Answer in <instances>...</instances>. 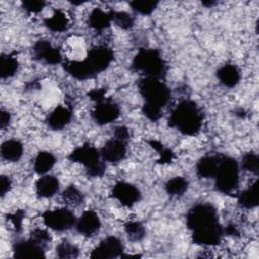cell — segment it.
<instances>
[{
  "mask_svg": "<svg viewBox=\"0 0 259 259\" xmlns=\"http://www.w3.org/2000/svg\"><path fill=\"white\" fill-rule=\"evenodd\" d=\"M186 226L191 231L192 242L201 246H217L224 236L217 209L209 203H197L186 214Z\"/></svg>",
  "mask_w": 259,
  "mask_h": 259,
  "instance_id": "obj_1",
  "label": "cell"
},
{
  "mask_svg": "<svg viewBox=\"0 0 259 259\" xmlns=\"http://www.w3.org/2000/svg\"><path fill=\"white\" fill-rule=\"evenodd\" d=\"M169 125L186 136L196 135L202 125V113L197 104L184 99L176 104L169 117Z\"/></svg>",
  "mask_w": 259,
  "mask_h": 259,
  "instance_id": "obj_2",
  "label": "cell"
},
{
  "mask_svg": "<svg viewBox=\"0 0 259 259\" xmlns=\"http://www.w3.org/2000/svg\"><path fill=\"white\" fill-rule=\"evenodd\" d=\"M132 69L145 77L162 79L167 72V64L157 49L142 48L134 57Z\"/></svg>",
  "mask_w": 259,
  "mask_h": 259,
  "instance_id": "obj_3",
  "label": "cell"
},
{
  "mask_svg": "<svg viewBox=\"0 0 259 259\" xmlns=\"http://www.w3.org/2000/svg\"><path fill=\"white\" fill-rule=\"evenodd\" d=\"M71 162L79 163L86 169L88 176L100 177L105 172V164L98 151L90 144H84L74 149L68 156Z\"/></svg>",
  "mask_w": 259,
  "mask_h": 259,
  "instance_id": "obj_4",
  "label": "cell"
},
{
  "mask_svg": "<svg viewBox=\"0 0 259 259\" xmlns=\"http://www.w3.org/2000/svg\"><path fill=\"white\" fill-rule=\"evenodd\" d=\"M214 187L218 191L230 194L239 185L238 162L229 156L220 155L219 167L214 175Z\"/></svg>",
  "mask_w": 259,
  "mask_h": 259,
  "instance_id": "obj_5",
  "label": "cell"
},
{
  "mask_svg": "<svg viewBox=\"0 0 259 259\" xmlns=\"http://www.w3.org/2000/svg\"><path fill=\"white\" fill-rule=\"evenodd\" d=\"M138 88L146 104L163 108L171 98L169 87L160 79L144 77L139 81Z\"/></svg>",
  "mask_w": 259,
  "mask_h": 259,
  "instance_id": "obj_6",
  "label": "cell"
},
{
  "mask_svg": "<svg viewBox=\"0 0 259 259\" xmlns=\"http://www.w3.org/2000/svg\"><path fill=\"white\" fill-rule=\"evenodd\" d=\"M75 214L66 207L46 210L42 213V222L49 228L57 232H64L76 224Z\"/></svg>",
  "mask_w": 259,
  "mask_h": 259,
  "instance_id": "obj_7",
  "label": "cell"
},
{
  "mask_svg": "<svg viewBox=\"0 0 259 259\" xmlns=\"http://www.w3.org/2000/svg\"><path fill=\"white\" fill-rule=\"evenodd\" d=\"M113 52L105 46H96L90 49L84 59L91 70L97 75L106 70L113 61Z\"/></svg>",
  "mask_w": 259,
  "mask_h": 259,
  "instance_id": "obj_8",
  "label": "cell"
},
{
  "mask_svg": "<svg viewBox=\"0 0 259 259\" xmlns=\"http://www.w3.org/2000/svg\"><path fill=\"white\" fill-rule=\"evenodd\" d=\"M120 115L119 106L111 99H104L97 102L91 112L92 119L99 125L108 124L116 120Z\"/></svg>",
  "mask_w": 259,
  "mask_h": 259,
  "instance_id": "obj_9",
  "label": "cell"
},
{
  "mask_svg": "<svg viewBox=\"0 0 259 259\" xmlns=\"http://www.w3.org/2000/svg\"><path fill=\"white\" fill-rule=\"evenodd\" d=\"M123 245L122 242L114 236H108L103 239L99 245L94 248L90 254V258L93 259H109V258H117L121 257L123 253Z\"/></svg>",
  "mask_w": 259,
  "mask_h": 259,
  "instance_id": "obj_10",
  "label": "cell"
},
{
  "mask_svg": "<svg viewBox=\"0 0 259 259\" xmlns=\"http://www.w3.org/2000/svg\"><path fill=\"white\" fill-rule=\"evenodd\" d=\"M111 195L120 204L124 206H133L141 199V191L132 183L125 181L116 182L111 190Z\"/></svg>",
  "mask_w": 259,
  "mask_h": 259,
  "instance_id": "obj_11",
  "label": "cell"
},
{
  "mask_svg": "<svg viewBox=\"0 0 259 259\" xmlns=\"http://www.w3.org/2000/svg\"><path fill=\"white\" fill-rule=\"evenodd\" d=\"M127 142L112 137L101 148L100 155L105 162L118 163L122 161L126 156Z\"/></svg>",
  "mask_w": 259,
  "mask_h": 259,
  "instance_id": "obj_12",
  "label": "cell"
},
{
  "mask_svg": "<svg viewBox=\"0 0 259 259\" xmlns=\"http://www.w3.org/2000/svg\"><path fill=\"white\" fill-rule=\"evenodd\" d=\"M32 54L36 60L42 61L49 65H58L63 61L60 50L48 40L36 41L32 48Z\"/></svg>",
  "mask_w": 259,
  "mask_h": 259,
  "instance_id": "obj_13",
  "label": "cell"
},
{
  "mask_svg": "<svg viewBox=\"0 0 259 259\" xmlns=\"http://www.w3.org/2000/svg\"><path fill=\"white\" fill-rule=\"evenodd\" d=\"M15 258H45L46 248L35 243L30 238L28 240L16 241L12 247Z\"/></svg>",
  "mask_w": 259,
  "mask_h": 259,
  "instance_id": "obj_14",
  "label": "cell"
},
{
  "mask_svg": "<svg viewBox=\"0 0 259 259\" xmlns=\"http://www.w3.org/2000/svg\"><path fill=\"white\" fill-rule=\"evenodd\" d=\"M100 226L101 223L98 214L91 209L84 211L75 224L77 232L86 237H91L95 235L99 231Z\"/></svg>",
  "mask_w": 259,
  "mask_h": 259,
  "instance_id": "obj_15",
  "label": "cell"
},
{
  "mask_svg": "<svg viewBox=\"0 0 259 259\" xmlns=\"http://www.w3.org/2000/svg\"><path fill=\"white\" fill-rule=\"evenodd\" d=\"M72 119V111L64 105H58L47 117L46 121L50 128L60 131L66 127Z\"/></svg>",
  "mask_w": 259,
  "mask_h": 259,
  "instance_id": "obj_16",
  "label": "cell"
},
{
  "mask_svg": "<svg viewBox=\"0 0 259 259\" xmlns=\"http://www.w3.org/2000/svg\"><path fill=\"white\" fill-rule=\"evenodd\" d=\"M64 69L70 76L80 81L88 80L96 76V74L91 70V68L88 66L85 60L67 61L64 63Z\"/></svg>",
  "mask_w": 259,
  "mask_h": 259,
  "instance_id": "obj_17",
  "label": "cell"
},
{
  "mask_svg": "<svg viewBox=\"0 0 259 259\" xmlns=\"http://www.w3.org/2000/svg\"><path fill=\"white\" fill-rule=\"evenodd\" d=\"M60 182L57 177L53 175H44L37 179L35 183V191L39 197H53L59 190Z\"/></svg>",
  "mask_w": 259,
  "mask_h": 259,
  "instance_id": "obj_18",
  "label": "cell"
},
{
  "mask_svg": "<svg viewBox=\"0 0 259 259\" xmlns=\"http://www.w3.org/2000/svg\"><path fill=\"white\" fill-rule=\"evenodd\" d=\"M219 81L226 87H235L241 80L240 69L233 64H226L217 71Z\"/></svg>",
  "mask_w": 259,
  "mask_h": 259,
  "instance_id": "obj_19",
  "label": "cell"
},
{
  "mask_svg": "<svg viewBox=\"0 0 259 259\" xmlns=\"http://www.w3.org/2000/svg\"><path fill=\"white\" fill-rule=\"evenodd\" d=\"M220 155H206L200 158L196 164V174L200 178H213L219 167Z\"/></svg>",
  "mask_w": 259,
  "mask_h": 259,
  "instance_id": "obj_20",
  "label": "cell"
},
{
  "mask_svg": "<svg viewBox=\"0 0 259 259\" xmlns=\"http://www.w3.org/2000/svg\"><path fill=\"white\" fill-rule=\"evenodd\" d=\"M1 156L8 162H17L23 154V146L18 140H7L1 145Z\"/></svg>",
  "mask_w": 259,
  "mask_h": 259,
  "instance_id": "obj_21",
  "label": "cell"
},
{
  "mask_svg": "<svg viewBox=\"0 0 259 259\" xmlns=\"http://www.w3.org/2000/svg\"><path fill=\"white\" fill-rule=\"evenodd\" d=\"M258 186H259V181L256 180L247 189L240 192V194L238 195V203L242 207L250 209L258 205V201H259Z\"/></svg>",
  "mask_w": 259,
  "mask_h": 259,
  "instance_id": "obj_22",
  "label": "cell"
},
{
  "mask_svg": "<svg viewBox=\"0 0 259 259\" xmlns=\"http://www.w3.org/2000/svg\"><path fill=\"white\" fill-rule=\"evenodd\" d=\"M44 24L54 32H63L68 29L70 22L65 12L61 9H56L51 17L45 18Z\"/></svg>",
  "mask_w": 259,
  "mask_h": 259,
  "instance_id": "obj_23",
  "label": "cell"
},
{
  "mask_svg": "<svg viewBox=\"0 0 259 259\" xmlns=\"http://www.w3.org/2000/svg\"><path fill=\"white\" fill-rule=\"evenodd\" d=\"M111 23L110 13L103 11L101 8H94L88 16V25L95 30H103L109 27Z\"/></svg>",
  "mask_w": 259,
  "mask_h": 259,
  "instance_id": "obj_24",
  "label": "cell"
},
{
  "mask_svg": "<svg viewBox=\"0 0 259 259\" xmlns=\"http://www.w3.org/2000/svg\"><path fill=\"white\" fill-rule=\"evenodd\" d=\"M18 61L10 54H2L0 57V75L2 79L13 77L18 71Z\"/></svg>",
  "mask_w": 259,
  "mask_h": 259,
  "instance_id": "obj_25",
  "label": "cell"
},
{
  "mask_svg": "<svg viewBox=\"0 0 259 259\" xmlns=\"http://www.w3.org/2000/svg\"><path fill=\"white\" fill-rule=\"evenodd\" d=\"M55 164H56L55 156L50 152L41 151L35 157L33 168L37 174H46L54 167Z\"/></svg>",
  "mask_w": 259,
  "mask_h": 259,
  "instance_id": "obj_26",
  "label": "cell"
},
{
  "mask_svg": "<svg viewBox=\"0 0 259 259\" xmlns=\"http://www.w3.org/2000/svg\"><path fill=\"white\" fill-rule=\"evenodd\" d=\"M62 199L67 205L76 207L83 203L84 195L79 188H77L75 185L71 184V185L67 186L64 189V191L62 192Z\"/></svg>",
  "mask_w": 259,
  "mask_h": 259,
  "instance_id": "obj_27",
  "label": "cell"
},
{
  "mask_svg": "<svg viewBox=\"0 0 259 259\" xmlns=\"http://www.w3.org/2000/svg\"><path fill=\"white\" fill-rule=\"evenodd\" d=\"M188 188V181L181 176L169 179L165 184V190L170 196H181Z\"/></svg>",
  "mask_w": 259,
  "mask_h": 259,
  "instance_id": "obj_28",
  "label": "cell"
},
{
  "mask_svg": "<svg viewBox=\"0 0 259 259\" xmlns=\"http://www.w3.org/2000/svg\"><path fill=\"white\" fill-rule=\"evenodd\" d=\"M111 21L121 29H131L135 24V17L125 11H109Z\"/></svg>",
  "mask_w": 259,
  "mask_h": 259,
  "instance_id": "obj_29",
  "label": "cell"
},
{
  "mask_svg": "<svg viewBox=\"0 0 259 259\" xmlns=\"http://www.w3.org/2000/svg\"><path fill=\"white\" fill-rule=\"evenodd\" d=\"M124 231L127 238L133 242H139L146 236V229L144 225L137 221L127 222L124 225Z\"/></svg>",
  "mask_w": 259,
  "mask_h": 259,
  "instance_id": "obj_30",
  "label": "cell"
},
{
  "mask_svg": "<svg viewBox=\"0 0 259 259\" xmlns=\"http://www.w3.org/2000/svg\"><path fill=\"white\" fill-rule=\"evenodd\" d=\"M56 254L60 259H75L79 257L80 251L79 248L74 244L68 241H63L57 246Z\"/></svg>",
  "mask_w": 259,
  "mask_h": 259,
  "instance_id": "obj_31",
  "label": "cell"
},
{
  "mask_svg": "<svg viewBox=\"0 0 259 259\" xmlns=\"http://www.w3.org/2000/svg\"><path fill=\"white\" fill-rule=\"evenodd\" d=\"M242 168L255 175L259 174V157L254 152H248L242 157Z\"/></svg>",
  "mask_w": 259,
  "mask_h": 259,
  "instance_id": "obj_32",
  "label": "cell"
},
{
  "mask_svg": "<svg viewBox=\"0 0 259 259\" xmlns=\"http://www.w3.org/2000/svg\"><path fill=\"white\" fill-rule=\"evenodd\" d=\"M158 1H146V0H135L130 2L132 9L142 15L151 14L158 6Z\"/></svg>",
  "mask_w": 259,
  "mask_h": 259,
  "instance_id": "obj_33",
  "label": "cell"
},
{
  "mask_svg": "<svg viewBox=\"0 0 259 259\" xmlns=\"http://www.w3.org/2000/svg\"><path fill=\"white\" fill-rule=\"evenodd\" d=\"M31 240H33L35 243L39 244L40 246H42L44 248L47 249V247L49 246L50 242H51V236L50 234L44 230V229H34L31 233H30V237Z\"/></svg>",
  "mask_w": 259,
  "mask_h": 259,
  "instance_id": "obj_34",
  "label": "cell"
},
{
  "mask_svg": "<svg viewBox=\"0 0 259 259\" xmlns=\"http://www.w3.org/2000/svg\"><path fill=\"white\" fill-rule=\"evenodd\" d=\"M142 112L143 114L151 121L153 122H156L158 121L163 113H162V108L160 107H157V106H154V105H150V104H146L144 103L143 107H142Z\"/></svg>",
  "mask_w": 259,
  "mask_h": 259,
  "instance_id": "obj_35",
  "label": "cell"
},
{
  "mask_svg": "<svg viewBox=\"0 0 259 259\" xmlns=\"http://www.w3.org/2000/svg\"><path fill=\"white\" fill-rule=\"evenodd\" d=\"M46 2L42 0H26L22 2V7L29 13H38L45 7Z\"/></svg>",
  "mask_w": 259,
  "mask_h": 259,
  "instance_id": "obj_36",
  "label": "cell"
},
{
  "mask_svg": "<svg viewBox=\"0 0 259 259\" xmlns=\"http://www.w3.org/2000/svg\"><path fill=\"white\" fill-rule=\"evenodd\" d=\"M159 153V159H158V163L159 164H169L171 163L174 158H175V154L174 152L169 149L166 148L165 146H163L160 150L157 151Z\"/></svg>",
  "mask_w": 259,
  "mask_h": 259,
  "instance_id": "obj_37",
  "label": "cell"
},
{
  "mask_svg": "<svg viewBox=\"0 0 259 259\" xmlns=\"http://www.w3.org/2000/svg\"><path fill=\"white\" fill-rule=\"evenodd\" d=\"M24 218V211L22 209H18L13 213L7 214V219L11 221L14 229L16 232L21 231V226H22V221Z\"/></svg>",
  "mask_w": 259,
  "mask_h": 259,
  "instance_id": "obj_38",
  "label": "cell"
},
{
  "mask_svg": "<svg viewBox=\"0 0 259 259\" xmlns=\"http://www.w3.org/2000/svg\"><path fill=\"white\" fill-rule=\"evenodd\" d=\"M87 95H88V97H89L91 100L95 101L96 103H97V102H100V101H102V100L105 99L106 88H104V87H101V88H94V89L90 90Z\"/></svg>",
  "mask_w": 259,
  "mask_h": 259,
  "instance_id": "obj_39",
  "label": "cell"
},
{
  "mask_svg": "<svg viewBox=\"0 0 259 259\" xmlns=\"http://www.w3.org/2000/svg\"><path fill=\"white\" fill-rule=\"evenodd\" d=\"M113 137H115L117 139H120L122 141L128 142L130 141V131H128V128L126 126H123V125L116 126L114 128Z\"/></svg>",
  "mask_w": 259,
  "mask_h": 259,
  "instance_id": "obj_40",
  "label": "cell"
},
{
  "mask_svg": "<svg viewBox=\"0 0 259 259\" xmlns=\"http://www.w3.org/2000/svg\"><path fill=\"white\" fill-rule=\"evenodd\" d=\"M11 188V180L6 175H1L0 177V194L1 197H4V195L10 190Z\"/></svg>",
  "mask_w": 259,
  "mask_h": 259,
  "instance_id": "obj_41",
  "label": "cell"
},
{
  "mask_svg": "<svg viewBox=\"0 0 259 259\" xmlns=\"http://www.w3.org/2000/svg\"><path fill=\"white\" fill-rule=\"evenodd\" d=\"M10 120H11L10 113L7 110L1 109V111H0V127H1V130H5L9 125Z\"/></svg>",
  "mask_w": 259,
  "mask_h": 259,
  "instance_id": "obj_42",
  "label": "cell"
},
{
  "mask_svg": "<svg viewBox=\"0 0 259 259\" xmlns=\"http://www.w3.org/2000/svg\"><path fill=\"white\" fill-rule=\"evenodd\" d=\"M224 234H227L229 236H239L240 231L237 226L234 224H229L225 229H224Z\"/></svg>",
  "mask_w": 259,
  "mask_h": 259,
  "instance_id": "obj_43",
  "label": "cell"
},
{
  "mask_svg": "<svg viewBox=\"0 0 259 259\" xmlns=\"http://www.w3.org/2000/svg\"><path fill=\"white\" fill-rule=\"evenodd\" d=\"M215 3H217V2H214V1H203V2H202V5H204V6H206V7H211V6H213Z\"/></svg>",
  "mask_w": 259,
  "mask_h": 259,
  "instance_id": "obj_44",
  "label": "cell"
}]
</instances>
